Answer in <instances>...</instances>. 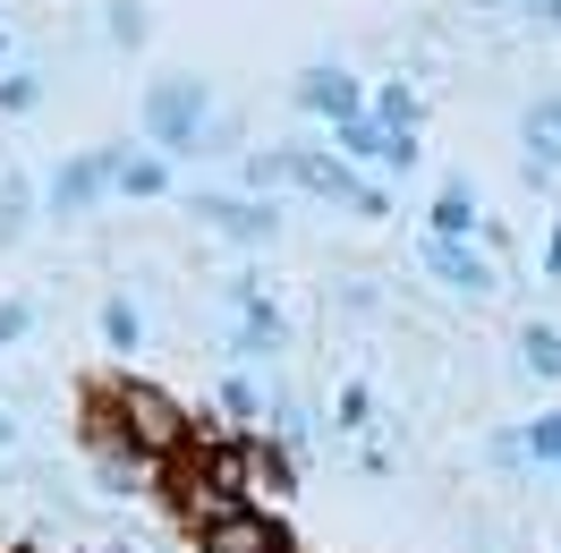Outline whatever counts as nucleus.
Masks as SVG:
<instances>
[{
	"mask_svg": "<svg viewBox=\"0 0 561 553\" xmlns=\"http://www.w3.org/2000/svg\"><path fill=\"white\" fill-rule=\"evenodd\" d=\"M103 400L119 409L103 443H128L145 469H171V460H187V451H196V417L179 409L162 383H111Z\"/></svg>",
	"mask_w": 561,
	"mask_h": 553,
	"instance_id": "nucleus-1",
	"label": "nucleus"
},
{
	"mask_svg": "<svg viewBox=\"0 0 561 553\" xmlns=\"http://www.w3.org/2000/svg\"><path fill=\"white\" fill-rule=\"evenodd\" d=\"M205 111H213V86L205 77H171L145 94V137L162 154H205Z\"/></svg>",
	"mask_w": 561,
	"mask_h": 553,
	"instance_id": "nucleus-2",
	"label": "nucleus"
},
{
	"mask_svg": "<svg viewBox=\"0 0 561 553\" xmlns=\"http://www.w3.org/2000/svg\"><path fill=\"white\" fill-rule=\"evenodd\" d=\"M247 171L264 179V188H307V196H323V205H366V188H357L332 154H307V145H280V154H255Z\"/></svg>",
	"mask_w": 561,
	"mask_h": 553,
	"instance_id": "nucleus-3",
	"label": "nucleus"
},
{
	"mask_svg": "<svg viewBox=\"0 0 561 553\" xmlns=\"http://www.w3.org/2000/svg\"><path fill=\"white\" fill-rule=\"evenodd\" d=\"M196 545H205V553H298V537H289V519L255 511V503H239V511L221 519V528H205Z\"/></svg>",
	"mask_w": 561,
	"mask_h": 553,
	"instance_id": "nucleus-4",
	"label": "nucleus"
},
{
	"mask_svg": "<svg viewBox=\"0 0 561 553\" xmlns=\"http://www.w3.org/2000/svg\"><path fill=\"white\" fill-rule=\"evenodd\" d=\"M196 213H205L213 230L247 239V247H264V239L280 230V213H273V205H255V196H196Z\"/></svg>",
	"mask_w": 561,
	"mask_h": 553,
	"instance_id": "nucleus-5",
	"label": "nucleus"
},
{
	"mask_svg": "<svg viewBox=\"0 0 561 553\" xmlns=\"http://www.w3.org/2000/svg\"><path fill=\"white\" fill-rule=\"evenodd\" d=\"M298 103L323 111V120L341 128V120H357V111H366V94H357V77H341V69H307V77H298Z\"/></svg>",
	"mask_w": 561,
	"mask_h": 553,
	"instance_id": "nucleus-6",
	"label": "nucleus"
},
{
	"mask_svg": "<svg viewBox=\"0 0 561 553\" xmlns=\"http://www.w3.org/2000/svg\"><path fill=\"white\" fill-rule=\"evenodd\" d=\"M111 162H119V154H85V162H69V171L51 179V213H85L111 188Z\"/></svg>",
	"mask_w": 561,
	"mask_h": 553,
	"instance_id": "nucleus-7",
	"label": "nucleus"
},
{
	"mask_svg": "<svg viewBox=\"0 0 561 553\" xmlns=\"http://www.w3.org/2000/svg\"><path fill=\"white\" fill-rule=\"evenodd\" d=\"M425 264L451 281V290H493V273L477 264V256H468V247H451V239H425Z\"/></svg>",
	"mask_w": 561,
	"mask_h": 553,
	"instance_id": "nucleus-8",
	"label": "nucleus"
},
{
	"mask_svg": "<svg viewBox=\"0 0 561 553\" xmlns=\"http://www.w3.org/2000/svg\"><path fill=\"white\" fill-rule=\"evenodd\" d=\"M332 137H341V154H350V162H391V128H383V120H366V111H357V120H341Z\"/></svg>",
	"mask_w": 561,
	"mask_h": 553,
	"instance_id": "nucleus-9",
	"label": "nucleus"
},
{
	"mask_svg": "<svg viewBox=\"0 0 561 553\" xmlns=\"http://www.w3.org/2000/svg\"><path fill=\"white\" fill-rule=\"evenodd\" d=\"M519 366L536 383H561V332H553V324H527V332H519Z\"/></svg>",
	"mask_w": 561,
	"mask_h": 553,
	"instance_id": "nucleus-10",
	"label": "nucleus"
},
{
	"mask_svg": "<svg viewBox=\"0 0 561 553\" xmlns=\"http://www.w3.org/2000/svg\"><path fill=\"white\" fill-rule=\"evenodd\" d=\"M477 222H485V213H477V196H468V188H443V196H434V239H451V247H459Z\"/></svg>",
	"mask_w": 561,
	"mask_h": 553,
	"instance_id": "nucleus-11",
	"label": "nucleus"
},
{
	"mask_svg": "<svg viewBox=\"0 0 561 553\" xmlns=\"http://www.w3.org/2000/svg\"><path fill=\"white\" fill-rule=\"evenodd\" d=\"M519 137L536 145V162H545V154H553V162H561V94H545V103H527Z\"/></svg>",
	"mask_w": 561,
	"mask_h": 553,
	"instance_id": "nucleus-12",
	"label": "nucleus"
},
{
	"mask_svg": "<svg viewBox=\"0 0 561 553\" xmlns=\"http://www.w3.org/2000/svg\"><path fill=\"white\" fill-rule=\"evenodd\" d=\"M111 179H119V196H162V162H111Z\"/></svg>",
	"mask_w": 561,
	"mask_h": 553,
	"instance_id": "nucleus-13",
	"label": "nucleus"
},
{
	"mask_svg": "<svg viewBox=\"0 0 561 553\" xmlns=\"http://www.w3.org/2000/svg\"><path fill=\"white\" fill-rule=\"evenodd\" d=\"M527 460H536V469H561V409L527 426Z\"/></svg>",
	"mask_w": 561,
	"mask_h": 553,
	"instance_id": "nucleus-14",
	"label": "nucleus"
},
{
	"mask_svg": "<svg viewBox=\"0 0 561 553\" xmlns=\"http://www.w3.org/2000/svg\"><path fill=\"white\" fill-rule=\"evenodd\" d=\"M375 120H383L391 137H409V120H417V94H409V86H383V103H375Z\"/></svg>",
	"mask_w": 561,
	"mask_h": 553,
	"instance_id": "nucleus-15",
	"label": "nucleus"
},
{
	"mask_svg": "<svg viewBox=\"0 0 561 553\" xmlns=\"http://www.w3.org/2000/svg\"><path fill=\"white\" fill-rule=\"evenodd\" d=\"M103 332H111V349H137V307H128V298H111V307H103Z\"/></svg>",
	"mask_w": 561,
	"mask_h": 553,
	"instance_id": "nucleus-16",
	"label": "nucleus"
},
{
	"mask_svg": "<svg viewBox=\"0 0 561 553\" xmlns=\"http://www.w3.org/2000/svg\"><path fill=\"white\" fill-rule=\"evenodd\" d=\"M332 426H341V435H357V426H366V383H341V400H332Z\"/></svg>",
	"mask_w": 561,
	"mask_h": 553,
	"instance_id": "nucleus-17",
	"label": "nucleus"
},
{
	"mask_svg": "<svg viewBox=\"0 0 561 553\" xmlns=\"http://www.w3.org/2000/svg\"><path fill=\"white\" fill-rule=\"evenodd\" d=\"M35 94H43L35 77H0V111H35Z\"/></svg>",
	"mask_w": 561,
	"mask_h": 553,
	"instance_id": "nucleus-18",
	"label": "nucleus"
},
{
	"mask_svg": "<svg viewBox=\"0 0 561 553\" xmlns=\"http://www.w3.org/2000/svg\"><path fill=\"white\" fill-rule=\"evenodd\" d=\"M26 315H35V307H26V298H9V307H0V358H9V341L26 332Z\"/></svg>",
	"mask_w": 561,
	"mask_h": 553,
	"instance_id": "nucleus-19",
	"label": "nucleus"
},
{
	"mask_svg": "<svg viewBox=\"0 0 561 553\" xmlns=\"http://www.w3.org/2000/svg\"><path fill=\"white\" fill-rule=\"evenodd\" d=\"M221 409H230V417H255V383H221Z\"/></svg>",
	"mask_w": 561,
	"mask_h": 553,
	"instance_id": "nucleus-20",
	"label": "nucleus"
},
{
	"mask_svg": "<svg viewBox=\"0 0 561 553\" xmlns=\"http://www.w3.org/2000/svg\"><path fill=\"white\" fill-rule=\"evenodd\" d=\"M0 451H18V417L0 409Z\"/></svg>",
	"mask_w": 561,
	"mask_h": 553,
	"instance_id": "nucleus-21",
	"label": "nucleus"
},
{
	"mask_svg": "<svg viewBox=\"0 0 561 553\" xmlns=\"http://www.w3.org/2000/svg\"><path fill=\"white\" fill-rule=\"evenodd\" d=\"M545 273H561V230H553V239H545Z\"/></svg>",
	"mask_w": 561,
	"mask_h": 553,
	"instance_id": "nucleus-22",
	"label": "nucleus"
},
{
	"mask_svg": "<svg viewBox=\"0 0 561 553\" xmlns=\"http://www.w3.org/2000/svg\"><path fill=\"white\" fill-rule=\"evenodd\" d=\"M536 18H545V26H561V0H536Z\"/></svg>",
	"mask_w": 561,
	"mask_h": 553,
	"instance_id": "nucleus-23",
	"label": "nucleus"
}]
</instances>
